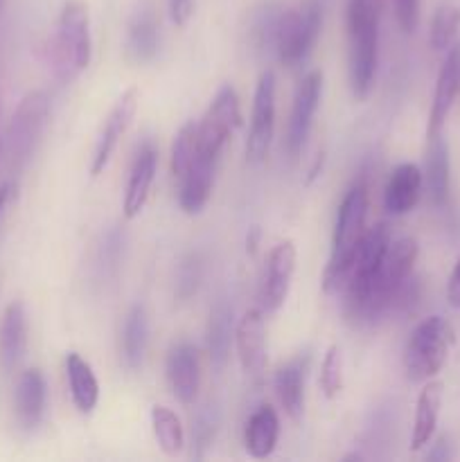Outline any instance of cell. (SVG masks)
Returning a JSON list of instances; mask_svg holds the SVG:
<instances>
[{
	"label": "cell",
	"instance_id": "obj_35",
	"mask_svg": "<svg viewBox=\"0 0 460 462\" xmlns=\"http://www.w3.org/2000/svg\"><path fill=\"white\" fill-rule=\"evenodd\" d=\"M397 23L404 32H415L419 21V0H395Z\"/></svg>",
	"mask_w": 460,
	"mask_h": 462
},
{
	"label": "cell",
	"instance_id": "obj_2",
	"mask_svg": "<svg viewBox=\"0 0 460 462\" xmlns=\"http://www.w3.org/2000/svg\"><path fill=\"white\" fill-rule=\"evenodd\" d=\"M90 18L81 0H68L61 7L52 39L48 41V63L59 81H72L90 63Z\"/></svg>",
	"mask_w": 460,
	"mask_h": 462
},
{
	"label": "cell",
	"instance_id": "obj_8",
	"mask_svg": "<svg viewBox=\"0 0 460 462\" xmlns=\"http://www.w3.org/2000/svg\"><path fill=\"white\" fill-rule=\"evenodd\" d=\"M239 122H242V113H239L237 93H235L233 86H224L216 93V97L212 99L201 125H197L198 149L207 153V156L216 158L225 140L239 126Z\"/></svg>",
	"mask_w": 460,
	"mask_h": 462
},
{
	"label": "cell",
	"instance_id": "obj_6",
	"mask_svg": "<svg viewBox=\"0 0 460 462\" xmlns=\"http://www.w3.org/2000/svg\"><path fill=\"white\" fill-rule=\"evenodd\" d=\"M323 25V9L318 0H305L300 7L280 14L275 27V50L284 66L296 68L309 57Z\"/></svg>",
	"mask_w": 460,
	"mask_h": 462
},
{
	"label": "cell",
	"instance_id": "obj_22",
	"mask_svg": "<svg viewBox=\"0 0 460 462\" xmlns=\"http://www.w3.org/2000/svg\"><path fill=\"white\" fill-rule=\"evenodd\" d=\"M305 370L307 364L298 356L275 373V393H278L284 413L293 422H298L305 411Z\"/></svg>",
	"mask_w": 460,
	"mask_h": 462
},
{
	"label": "cell",
	"instance_id": "obj_31",
	"mask_svg": "<svg viewBox=\"0 0 460 462\" xmlns=\"http://www.w3.org/2000/svg\"><path fill=\"white\" fill-rule=\"evenodd\" d=\"M198 156V134L197 125L188 122V125L180 126V131L176 134L174 147H171V174L179 180L189 167L194 165Z\"/></svg>",
	"mask_w": 460,
	"mask_h": 462
},
{
	"label": "cell",
	"instance_id": "obj_3",
	"mask_svg": "<svg viewBox=\"0 0 460 462\" xmlns=\"http://www.w3.org/2000/svg\"><path fill=\"white\" fill-rule=\"evenodd\" d=\"M365 219H368V185L363 180H356L347 189V194L341 201V208H338L332 239V255H329L327 269H325L323 275V289L327 293L345 287L352 255H354L356 246H359L361 237L365 233Z\"/></svg>",
	"mask_w": 460,
	"mask_h": 462
},
{
	"label": "cell",
	"instance_id": "obj_7",
	"mask_svg": "<svg viewBox=\"0 0 460 462\" xmlns=\"http://www.w3.org/2000/svg\"><path fill=\"white\" fill-rule=\"evenodd\" d=\"M50 102L43 90H32L21 99L7 126V153L12 165L21 167L34 152L45 120H48Z\"/></svg>",
	"mask_w": 460,
	"mask_h": 462
},
{
	"label": "cell",
	"instance_id": "obj_32",
	"mask_svg": "<svg viewBox=\"0 0 460 462\" xmlns=\"http://www.w3.org/2000/svg\"><path fill=\"white\" fill-rule=\"evenodd\" d=\"M320 388L325 397L334 400L343 391V355L338 346H329L320 365Z\"/></svg>",
	"mask_w": 460,
	"mask_h": 462
},
{
	"label": "cell",
	"instance_id": "obj_37",
	"mask_svg": "<svg viewBox=\"0 0 460 462\" xmlns=\"http://www.w3.org/2000/svg\"><path fill=\"white\" fill-rule=\"evenodd\" d=\"M446 300H449L451 307L460 310V257L454 264L449 275V284H446Z\"/></svg>",
	"mask_w": 460,
	"mask_h": 462
},
{
	"label": "cell",
	"instance_id": "obj_18",
	"mask_svg": "<svg viewBox=\"0 0 460 462\" xmlns=\"http://www.w3.org/2000/svg\"><path fill=\"white\" fill-rule=\"evenodd\" d=\"M14 409H16L18 424L27 431L39 427L45 413V379L41 370L32 368L18 377L16 395H14Z\"/></svg>",
	"mask_w": 460,
	"mask_h": 462
},
{
	"label": "cell",
	"instance_id": "obj_41",
	"mask_svg": "<svg viewBox=\"0 0 460 462\" xmlns=\"http://www.w3.org/2000/svg\"><path fill=\"white\" fill-rule=\"evenodd\" d=\"M7 197H9V188H0V210H3V206H5V201H7Z\"/></svg>",
	"mask_w": 460,
	"mask_h": 462
},
{
	"label": "cell",
	"instance_id": "obj_9",
	"mask_svg": "<svg viewBox=\"0 0 460 462\" xmlns=\"http://www.w3.org/2000/svg\"><path fill=\"white\" fill-rule=\"evenodd\" d=\"M275 126V75L271 70L262 72L253 97L251 131L246 138V158L251 162H262L269 153Z\"/></svg>",
	"mask_w": 460,
	"mask_h": 462
},
{
	"label": "cell",
	"instance_id": "obj_23",
	"mask_svg": "<svg viewBox=\"0 0 460 462\" xmlns=\"http://www.w3.org/2000/svg\"><path fill=\"white\" fill-rule=\"evenodd\" d=\"M442 382H431L419 391L418 406H415V424L413 436H410V449L419 451L431 442L433 433L437 427V415L442 406Z\"/></svg>",
	"mask_w": 460,
	"mask_h": 462
},
{
	"label": "cell",
	"instance_id": "obj_11",
	"mask_svg": "<svg viewBox=\"0 0 460 462\" xmlns=\"http://www.w3.org/2000/svg\"><path fill=\"white\" fill-rule=\"evenodd\" d=\"M293 273H296V246H293L291 239H284L269 253V260H266L264 278H262L260 287L262 310L275 311L284 305Z\"/></svg>",
	"mask_w": 460,
	"mask_h": 462
},
{
	"label": "cell",
	"instance_id": "obj_5",
	"mask_svg": "<svg viewBox=\"0 0 460 462\" xmlns=\"http://www.w3.org/2000/svg\"><path fill=\"white\" fill-rule=\"evenodd\" d=\"M455 343V332L442 316H428L410 334L404 350V368L410 382H428L445 368Z\"/></svg>",
	"mask_w": 460,
	"mask_h": 462
},
{
	"label": "cell",
	"instance_id": "obj_14",
	"mask_svg": "<svg viewBox=\"0 0 460 462\" xmlns=\"http://www.w3.org/2000/svg\"><path fill=\"white\" fill-rule=\"evenodd\" d=\"M167 379L180 404H194L201 386V361L192 343H179L167 355Z\"/></svg>",
	"mask_w": 460,
	"mask_h": 462
},
{
	"label": "cell",
	"instance_id": "obj_40",
	"mask_svg": "<svg viewBox=\"0 0 460 462\" xmlns=\"http://www.w3.org/2000/svg\"><path fill=\"white\" fill-rule=\"evenodd\" d=\"M318 167H323V153H318V158H316L314 167H311V171H309V180H314L316 176H318Z\"/></svg>",
	"mask_w": 460,
	"mask_h": 462
},
{
	"label": "cell",
	"instance_id": "obj_16",
	"mask_svg": "<svg viewBox=\"0 0 460 462\" xmlns=\"http://www.w3.org/2000/svg\"><path fill=\"white\" fill-rule=\"evenodd\" d=\"M216 158L207 156L198 149L194 165L179 179V203L183 212L197 215L206 208L212 189V171H215Z\"/></svg>",
	"mask_w": 460,
	"mask_h": 462
},
{
	"label": "cell",
	"instance_id": "obj_12",
	"mask_svg": "<svg viewBox=\"0 0 460 462\" xmlns=\"http://www.w3.org/2000/svg\"><path fill=\"white\" fill-rule=\"evenodd\" d=\"M138 102H140V93L138 88H129L122 93V97L117 99L113 111L108 113L106 122H104L102 135H99L97 149H95L93 156V165H90V174L99 176L104 170H106L108 161H111L113 152H115L117 143L124 135V131L129 129L131 120L135 117V111H138Z\"/></svg>",
	"mask_w": 460,
	"mask_h": 462
},
{
	"label": "cell",
	"instance_id": "obj_38",
	"mask_svg": "<svg viewBox=\"0 0 460 462\" xmlns=\"http://www.w3.org/2000/svg\"><path fill=\"white\" fill-rule=\"evenodd\" d=\"M428 460H449L451 458V451H449V442H446V438H440L436 445V449L431 451V454L427 456Z\"/></svg>",
	"mask_w": 460,
	"mask_h": 462
},
{
	"label": "cell",
	"instance_id": "obj_4",
	"mask_svg": "<svg viewBox=\"0 0 460 462\" xmlns=\"http://www.w3.org/2000/svg\"><path fill=\"white\" fill-rule=\"evenodd\" d=\"M418 253V242L413 237H401L386 248L382 262H379L377 273H374L373 282H370L361 323H370V320L382 316L386 310H391L397 291L404 287L406 280L413 273Z\"/></svg>",
	"mask_w": 460,
	"mask_h": 462
},
{
	"label": "cell",
	"instance_id": "obj_19",
	"mask_svg": "<svg viewBox=\"0 0 460 462\" xmlns=\"http://www.w3.org/2000/svg\"><path fill=\"white\" fill-rule=\"evenodd\" d=\"M158 165V153L152 144H144L135 156L133 167H131L129 183H126L124 192V217L133 219L143 212L144 203H147L149 189H152L153 176H156Z\"/></svg>",
	"mask_w": 460,
	"mask_h": 462
},
{
	"label": "cell",
	"instance_id": "obj_15",
	"mask_svg": "<svg viewBox=\"0 0 460 462\" xmlns=\"http://www.w3.org/2000/svg\"><path fill=\"white\" fill-rule=\"evenodd\" d=\"M235 343L244 373L260 377L266 368V325L260 310H248L244 314L235 332Z\"/></svg>",
	"mask_w": 460,
	"mask_h": 462
},
{
	"label": "cell",
	"instance_id": "obj_30",
	"mask_svg": "<svg viewBox=\"0 0 460 462\" xmlns=\"http://www.w3.org/2000/svg\"><path fill=\"white\" fill-rule=\"evenodd\" d=\"M460 32V7L454 5H442L436 14H433L431 30H428V43L433 50L442 52L449 50L455 43V36Z\"/></svg>",
	"mask_w": 460,
	"mask_h": 462
},
{
	"label": "cell",
	"instance_id": "obj_33",
	"mask_svg": "<svg viewBox=\"0 0 460 462\" xmlns=\"http://www.w3.org/2000/svg\"><path fill=\"white\" fill-rule=\"evenodd\" d=\"M216 424H219V415L216 411H212L210 406H206V411L197 415L194 420V427H192V445L197 447L192 456L197 458H203V451L212 445L215 440V433H216Z\"/></svg>",
	"mask_w": 460,
	"mask_h": 462
},
{
	"label": "cell",
	"instance_id": "obj_1",
	"mask_svg": "<svg viewBox=\"0 0 460 462\" xmlns=\"http://www.w3.org/2000/svg\"><path fill=\"white\" fill-rule=\"evenodd\" d=\"M383 0H350L347 32H350V84L352 93L365 99L373 90L379 59V23Z\"/></svg>",
	"mask_w": 460,
	"mask_h": 462
},
{
	"label": "cell",
	"instance_id": "obj_24",
	"mask_svg": "<svg viewBox=\"0 0 460 462\" xmlns=\"http://www.w3.org/2000/svg\"><path fill=\"white\" fill-rule=\"evenodd\" d=\"M66 374L77 411L84 415L93 413L99 400V383L97 379H95V373L88 365V361L81 359L77 352H70V355L66 356Z\"/></svg>",
	"mask_w": 460,
	"mask_h": 462
},
{
	"label": "cell",
	"instance_id": "obj_34",
	"mask_svg": "<svg viewBox=\"0 0 460 462\" xmlns=\"http://www.w3.org/2000/svg\"><path fill=\"white\" fill-rule=\"evenodd\" d=\"M198 280H201V262H198L197 255H189L188 260L180 264L179 271V284H176V287H179V298L188 300V298L197 291Z\"/></svg>",
	"mask_w": 460,
	"mask_h": 462
},
{
	"label": "cell",
	"instance_id": "obj_17",
	"mask_svg": "<svg viewBox=\"0 0 460 462\" xmlns=\"http://www.w3.org/2000/svg\"><path fill=\"white\" fill-rule=\"evenodd\" d=\"M422 183L424 176L418 165L404 162V165L395 167V171L388 179L386 192H383V206H386V210L397 217L413 210L419 199V192H422Z\"/></svg>",
	"mask_w": 460,
	"mask_h": 462
},
{
	"label": "cell",
	"instance_id": "obj_36",
	"mask_svg": "<svg viewBox=\"0 0 460 462\" xmlns=\"http://www.w3.org/2000/svg\"><path fill=\"white\" fill-rule=\"evenodd\" d=\"M167 5H170L171 21L179 27L188 25V21L192 18L194 12V0H167Z\"/></svg>",
	"mask_w": 460,
	"mask_h": 462
},
{
	"label": "cell",
	"instance_id": "obj_25",
	"mask_svg": "<svg viewBox=\"0 0 460 462\" xmlns=\"http://www.w3.org/2000/svg\"><path fill=\"white\" fill-rule=\"evenodd\" d=\"M427 189L433 206L440 208L449 201V147L442 134L428 138Z\"/></svg>",
	"mask_w": 460,
	"mask_h": 462
},
{
	"label": "cell",
	"instance_id": "obj_29",
	"mask_svg": "<svg viewBox=\"0 0 460 462\" xmlns=\"http://www.w3.org/2000/svg\"><path fill=\"white\" fill-rule=\"evenodd\" d=\"M129 52L138 61H149L158 52V23L149 12L140 14L129 27Z\"/></svg>",
	"mask_w": 460,
	"mask_h": 462
},
{
	"label": "cell",
	"instance_id": "obj_26",
	"mask_svg": "<svg viewBox=\"0 0 460 462\" xmlns=\"http://www.w3.org/2000/svg\"><path fill=\"white\" fill-rule=\"evenodd\" d=\"M230 346H233V310L228 305H216L207 323V355L212 368L221 370L228 364Z\"/></svg>",
	"mask_w": 460,
	"mask_h": 462
},
{
	"label": "cell",
	"instance_id": "obj_13",
	"mask_svg": "<svg viewBox=\"0 0 460 462\" xmlns=\"http://www.w3.org/2000/svg\"><path fill=\"white\" fill-rule=\"evenodd\" d=\"M460 93V43H454L446 52L445 63L440 68V75L436 81V93H433V104L431 113H428V126L427 135L442 134V126H445L446 117H449L451 108H454L455 97Z\"/></svg>",
	"mask_w": 460,
	"mask_h": 462
},
{
	"label": "cell",
	"instance_id": "obj_10",
	"mask_svg": "<svg viewBox=\"0 0 460 462\" xmlns=\"http://www.w3.org/2000/svg\"><path fill=\"white\" fill-rule=\"evenodd\" d=\"M320 95H323V72L311 70L298 86L296 97H293L291 117H289L287 152L293 158L300 156V152L305 149V143L311 131V122H314L316 111H318Z\"/></svg>",
	"mask_w": 460,
	"mask_h": 462
},
{
	"label": "cell",
	"instance_id": "obj_39",
	"mask_svg": "<svg viewBox=\"0 0 460 462\" xmlns=\"http://www.w3.org/2000/svg\"><path fill=\"white\" fill-rule=\"evenodd\" d=\"M260 237H262V233H260V228H251L248 230V237H246V248H248V253H255L257 251V244H260Z\"/></svg>",
	"mask_w": 460,
	"mask_h": 462
},
{
	"label": "cell",
	"instance_id": "obj_27",
	"mask_svg": "<svg viewBox=\"0 0 460 462\" xmlns=\"http://www.w3.org/2000/svg\"><path fill=\"white\" fill-rule=\"evenodd\" d=\"M147 314H144L143 307L135 305L129 311V316H126L124 332H122V359H124L129 370H138L143 365L144 350H147Z\"/></svg>",
	"mask_w": 460,
	"mask_h": 462
},
{
	"label": "cell",
	"instance_id": "obj_20",
	"mask_svg": "<svg viewBox=\"0 0 460 462\" xmlns=\"http://www.w3.org/2000/svg\"><path fill=\"white\" fill-rule=\"evenodd\" d=\"M27 347V314L23 302H12L5 310L0 323V361L5 370H14L21 364Z\"/></svg>",
	"mask_w": 460,
	"mask_h": 462
},
{
	"label": "cell",
	"instance_id": "obj_28",
	"mask_svg": "<svg viewBox=\"0 0 460 462\" xmlns=\"http://www.w3.org/2000/svg\"><path fill=\"white\" fill-rule=\"evenodd\" d=\"M152 424L161 449L165 451L167 456H179L185 447V436L179 415H176L174 411L165 409V406H153Z\"/></svg>",
	"mask_w": 460,
	"mask_h": 462
},
{
	"label": "cell",
	"instance_id": "obj_21",
	"mask_svg": "<svg viewBox=\"0 0 460 462\" xmlns=\"http://www.w3.org/2000/svg\"><path fill=\"white\" fill-rule=\"evenodd\" d=\"M280 440V420L271 406H260L255 413L248 418L246 431H244V445L248 456L255 460L269 458L275 451Z\"/></svg>",
	"mask_w": 460,
	"mask_h": 462
}]
</instances>
